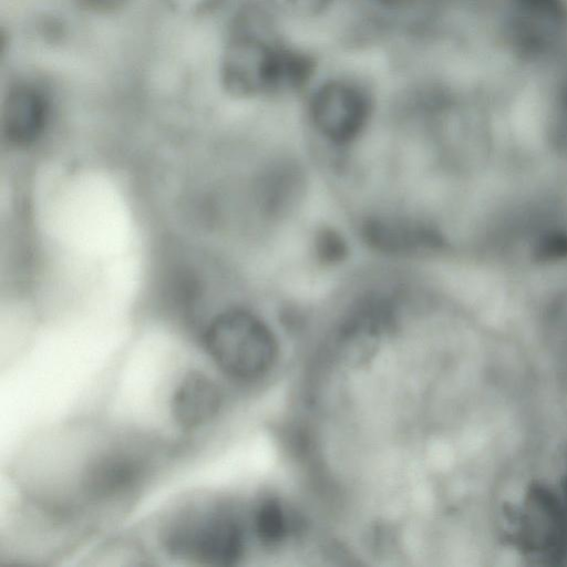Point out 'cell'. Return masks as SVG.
<instances>
[{"instance_id": "cell-1", "label": "cell", "mask_w": 567, "mask_h": 567, "mask_svg": "<svg viewBox=\"0 0 567 567\" xmlns=\"http://www.w3.org/2000/svg\"><path fill=\"white\" fill-rule=\"evenodd\" d=\"M205 347L219 369L240 380H254L267 373L278 349L269 327L245 310L218 315L206 330Z\"/></svg>"}, {"instance_id": "cell-2", "label": "cell", "mask_w": 567, "mask_h": 567, "mask_svg": "<svg viewBox=\"0 0 567 567\" xmlns=\"http://www.w3.org/2000/svg\"><path fill=\"white\" fill-rule=\"evenodd\" d=\"M162 543L176 558L215 566L235 563L244 549L240 526L223 513L185 514L169 523Z\"/></svg>"}, {"instance_id": "cell-3", "label": "cell", "mask_w": 567, "mask_h": 567, "mask_svg": "<svg viewBox=\"0 0 567 567\" xmlns=\"http://www.w3.org/2000/svg\"><path fill=\"white\" fill-rule=\"evenodd\" d=\"M515 515V538L537 558L567 557V475L559 489L532 487Z\"/></svg>"}, {"instance_id": "cell-4", "label": "cell", "mask_w": 567, "mask_h": 567, "mask_svg": "<svg viewBox=\"0 0 567 567\" xmlns=\"http://www.w3.org/2000/svg\"><path fill=\"white\" fill-rule=\"evenodd\" d=\"M279 53L255 38L234 40L223 63L225 86L243 96L276 87L287 80L284 75L286 65L292 61V58Z\"/></svg>"}, {"instance_id": "cell-5", "label": "cell", "mask_w": 567, "mask_h": 567, "mask_svg": "<svg viewBox=\"0 0 567 567\" xmlns=\"http://www.w3.org/2000/svg\"><path fill=\"white\" fill-rule=\"evenodd\" d=\"M310 113L316 128L326 138L346 144L354 140L365 126L370 102L357 85L333 81L315 93Z\"/></svg>"}, {"instance_id": "cell-6", "label": "cell", "mask_w": 567, "mask_h": 567, "mask_svg": "<svg viewBox=\"0 0 567 567\" xmlns=\"http://www.w3.org/2000/svg\"><path fill=\"white\" fill-rule=\"evenodd\" d=\"M362 234L375 250L393 255L427 252L441 245V237L432 227L404 218H370L363 224Z\"/></svg>"}, {"instance_id": "cell-7", "label": "cell", "mask_w": 567, "mask_h": 567, "mask_svg": "<svg viewBox=\"0 0 567 567\" xmlns=\"http://www.w3.org/2000/svg\"><path fill=\"white\" fill-rule=\"evenodd\" d=\"M48 101L38 89L21 85L6 101L2 127L7 140L16 145H29L43 132L48 120Z\"/></svg>"}, {"instance_id": "cell-8", "label": "cell", "mask_w": 567, "mask_h": 567, "mask_svg": "<svg viewBox=\"0 0 567 567\" xmlns=\"http://www.w3.org/2000/svg\"><path fill=\"white\" fill-rule=\"evenodd\" d=\"M220 404L217 385L204 373L192 371L175 389L171 411L181 426L196 429L208 423L218 413Z\"/></svg>"}, {"instance_id": "cell-9", "label": "cell", "mask_w": 567, "mask_h": 567, "mask_svg": "<svg viewBox=\"0 0 567 567\" xmlns=\"http://www.w3.org/2000/svg\"><path fill=\"white\" fill-rule=\"evenodd\" d=\"M140 473V463L127 454L121 452L101 454L84 470L83 489L92 497L106 498L130 487Z\"/></svg>"}, {"instance_id": "cell-10", "label": "cell", "mask_w": 567, "mask_h": 567, "mask_svg": "<svg viewBox=\"0 0 567 567\" xmlns=\"http://www.w3.org/2000/svg\"><path fill=\"white\" fill-rule=\"evenodd\" d=\"M302 186L298 169L288 164L275 166L265 177L261 199L268 210L280 214L291 208L299 197Z\"/></svg>"}, {"instance_id": "cell-11", "label": "cell", "mask_w": 567, "mask_h": 567, "mask_svg": "<svg viewBox=\"0 0 567 567\" xmlns=\"http://www.w3.org/2000/svg\"><path fill=\"white\" fill-rule=\"evenodd\" d=\"M295 520L289 511L278 501L260 504L255 515V529L259 539L275 544L285 539L293 528Z\"/></svg>"}, {"instance_id": "cell-12", "label": "cell", "mask_w": 567, "mask_h": 567, "mask_svg": "<svg viewBox=\"0 0 567 567\" xmlns=\"http://www.w3.org/2000/svg\"><path fill=\"white\" fill-rule=\"evenodd\" d=\"M315 250L320 261L330 265L342 261L348 251L342 236L330 228H323L317 234Z\"/></svg>"}, {"instance_id": "cell-13", "label": "cell", "mask_w": 567, "mask_h": 567, "mask_svg": "<svg viewBox=\"0 0 567 567\" xmlns=\"http://www.w3.org/2000/svg\"><path fill=\"white\" fill-rule=\"evenodd\" d=\"M536 254L542 260H560L567 257V233L549 231L543 235L537 245Z\"/></svg>"}, {"instance_id": "cell-14", "label": "cell", "mask_w": 567, "mask_h": 567, "mask_svg": "<svg viewBox=\"0 0 567 567\" xmlns=\"http://www.w3.org/2000/svg\"><path fill=\"white\" fill-rule=\"evenodd\" d=\"M90 7L111 9L117 7L123 0H84Z\"/></svg>"}]
</instances>
